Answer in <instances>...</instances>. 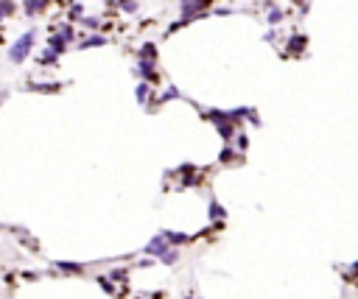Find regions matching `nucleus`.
I'll use <instances>...</instances> for the list:
<instances>
[{"mask_svg": "<svg viewBox=\"0 0 358 299\" xmlns=\"http://www.w3.org/2000/svg\"><path fill=\"white\" fill-rule=\"evenodd\" d=\"M268 20H271V22H280V20H283V11H280V9H271Z\"/></svg>", "mask_w": 358, "mask_h": 299, "instance_id": "nucleus-5", "label": "nucleus"}, {"mask_svg": "<svg viewBox=\"0 0 358 299\" xmlns=\"http://www.w3.org/2000/svg\"><path fill=\"white\" fill-rule=\"evenodd\" d=\"M31 45H34V34L28 31L20 42H14V48H11V62H22V59L28 56V51H31Z\"/></svg>", "mask_w": 358, "mask_h": 299, "instance_id": "nucleus-1", "label": "nucleus"}, {"mask_svg": "<svg viewBox=\"0 0 358 299\" xmlns=\"http://www.w3.org/2000/svg\"><path fill=\"white\" fill-rule=\"evenodd\" d=\"M302 48H305V36H294L288 42V51H294V53H300Z\"/></svg>", "mask_w": 358, "mask_h": 299, "instance_id": "nucleus-3", "label": "nucleus"}, {"mask_svg": "<svg viewBox=\"0 0 358 299\" xmlns=\"http://www.w3.org/2000/svg\"><path fill=\"white\" fill-rule=\"evenodd\" d=\"M45 3H48V0H25V11H28V14H39Z\"/></svg>", "mask_w": 358, "mask_h": 299, "instance_id": "nucleus-2", "label": "nucleus"}, {"mask_svg": "<svg viewBox=\"0 0 358 299\" xmlns=\"http://www.w3.org/2000/svg\"><path fill=\"white\" fill-rule=\"evenodd\" d=\"M137 98H140V101L148 98V87H145V84H140V87H137Z\"/></svg>", "mask_w": 358, "mask_h": 299, "instance_id": "nucleus-6", "label": "nucleus"}, {"mask_svg": "<svg viewBox=\"0 0 358 299\" xmlns=\"http://www.w3.org/2000/svg\"><path fill=\"white\" fill-rule=\"evenodd\" d=\"M11 11V3L9 0H0V17H3V14H9Z\"/></svg>", "mask_w": 358, "mask_h": 299, "instance_id": "nucleus-7", "label": "nucleus"}, {"mask_svg": "<svg viewBox=\"0 0 358 299\" xmlns=\"http://www.w3.org/2000/svg\"><path fill=\"white\" fill-rule=\"evenodd\" d=\"M140 73H143L145 78H154V65H151L148 59H143V62H140Z\"/></svg>", "mask_w": 358, "mask_h": 299, "instance_id": "nucleus-4", "label": "nucleus"}]
</instances>
